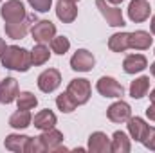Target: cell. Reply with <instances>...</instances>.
I'll return each mask as SVG.
<instances>
[{"label": "cell", "mask_w": 155, "mask_h": 153, "mask_svg": "<svg viewBox=\"0 0 155 153\" xmlns=\"http://www.w3.org/2000/svg\"><path fill=\"white\" fill-rule=\"evenodd\" d=\"M27 141H29L27 135H16V133H13V135H7V137H5L4 146H5L7 150H11V151L22 153V151H25Z\"/></svg>", "instance_id": "obj_22"}, {"label": "cell", "mask_w": 155, "mask_h": 153, "mask_svg": "<svg viewBox=\"0 0 155 153\" xmlns=\"http://www.w3.org/2000/svg\"><path fill=\"white\" fill-rule=\"evenodd\" d=\"M67 92L72 96V99L76 101L78 105H85L88 99H90V92H92V86L88 83V79H83V77H78L72 79L67 86Z\"/></svg>", "instance_id": "obj_3"}, {"label": "cell", "mask_w": 155, "mask_h": 153, "mask_svg": "<svg viewBox=\"0 0 155 153\" xmlns=\"http://www.w3.org/2000/svg\"><path fill=\"white\" fill-rule=\"evenodd\" d=\"M132 148L130 139L124 132H116L112 135V142H110V151L114 153H128Z\"/></svg>", "instance_id": "obj_20"}, {"label": "cell", "mask_w": 155, "mask_h": 153, "mask_svg": "<svg viewBox=\"0 0 155 153\" xmlns=\"http://www.w3.org/2000/svg\"><path fill=\"white\" fill-rule=\"evenodd\" d=\"M107 2H110V4H121L123 0H107Z\"/></svg>", "instance_id": "obj_37"}, {"label": "cell", "mask_w": 155, "mask_h": 153, "mask_svg": "<svg viewBox=\"0 0 155 153\" xmlns=\"http://www.w3.org/2000/svg\"><path fill=\"white\" fill-rule=\"evenodd\" d=\"M35 128H38L41 132H45V130H51V128H54V124H56V114L52 112V110H49V108H45V110H40L38 114L35 115Z\"/></svg>", "instance_id": "obj_17"}, {"label": "cell", "mask_w": 155, "mask_h": 153, "mask_svg": "<svg viewBox=\"0 0 155 153\" xmlns=\"http://www.w3.org/2000/svg\"><path fill=\"white\" fill-rule=\"evenodd\" d=\"M150 101H152V103H155V88L150 92Z\"/></svg>", "instance_id": "obj_35"}, {"label": "cell", "mask_w": 155, "mask_h": 153, "mask_svg": "<svg viewBox=\"0 0 155 153\" xmlns=\"http://www.w3.org/2000/svg\"><path fill=\"white\" fill-rule=\"evenodd\" d=\"M143 144H144L148 150L155 151V128H148V132H146V135H144V139H143Z\"/></svg>", "instance_id": "obj_31"}, {"label": "cell", "mask_w": 155, "mask_h": 153, "mask_svg": "<svg viewBox=\"0 0 155 153\" xmlns=\"http://www.w3.org/2000/svg\"><path fill=\"white\" fill-rule=\"evenodd\" d=\"M0 2H2V0H0Z\"/></svg>", "instance_id": "obj_39"}, {"label": "cell", "mask_w": 155, "mask_h": 153, "mask_svg": "<svg viewBox=\"0 0 155 153\" xmlns=\"http://www.w3.org/2000/svg\"><path fill=\"white\" fill-rule=\"evenodd\" d=\"M108 49L112 52H124L126 49H130L128 45V33H116L108 40Z\"/></svg>", "instance_id": "obj_24"}, {"label": "cell", "mask_w": 155, "mask_h": 153, "mask_svg": "<svg viewBox=\"0 0 155 153\" xmlns=\"http://www.w3.org/2000/svg\"><path fill=\"white\" fill-rule=\"evenodd\" d=\"M0 16L5 20V24H11V22H20L27 18V13L20 0H7L0 9Z\"/></svg>", "instance_id": "obj_4"}, {"label": "cell", "mask_w": 155, "mask_h": 153, "mask_svg": "<svg viewBox=\"0 0 155 153\" xmlns=\"http://www.w3.org/2000/svg\"><path fill=\"white\" fill-rule=\"evenodd\" d=\"M96 65V58L87 49H78L71 58V69L76 72H88Z\"/></svg>", "instance_id": "obj_5"}, {"label": "cell", "mask_w": 155, "mask_h": 153, "mask_svg": "<svg viewBox=\"0 0 155 153\" xmlns=\"http://www.w3.org/2000/svg\"><path fill=\"white\" fill-rule=\"evenodd\" d=\"M25 151L27 153H41V151H47V150H45V146H43V142H41L40 137H29Z\"/></svg>", "instance_id": "obj_29"}, {"label": "cell", "mask_w": 155, "mask_h": 153, "mask_svg": "<svg viewBox=\"0 0 155 153\" xmlns=\"http://www.w3.org/2000/svg\"><path fill=\"white\" fill-rule=\"evenodd\" d=\"M130 115H132V108H130V105L124 103V101H116V103L110 105L108 110H107V117H108L112 122H124V121L130 119Z\"/></svg>", "instance_id": "obj_12"}, {"label": "cell", "mask_w": 155, "mask_h": 153, "mask_svg": "<svg viewBox=\"0 0 155 153\" xmlns=\"http://www.w3.org/2000/svg\"><path fill=\"white\" fill-rule=\"evenodd\" d=\"M150 27H152V33L155 34V15L152 16V22H150Z\"/></svg>", "instance_id": "obj_34"}, {"label": "cell", "mask_w": 155, "mask_h": 153, "mask_svg": "<svg viewBox=\"0 0 155 153\" xmlns=\"http://www.w3.org/2000/svg\"><path fill=\"white\" fill-rule=\"evenodd\" d=\"M146 115H148V119L155 121V103H152V105L146 108Z\"/></svg>", "instance_id": "obj_32"}, {"label": "cell", "mask_w": 155, "mask_h": 153, "mask_svg": "<svg viewBox=\"0 0 155 153\" xmlns=\"http://www.w3.org/2000/svg\"><path fill=\"white\" fill-rule=\"evenodd\" d=\"M153 38L150 36V33L146 31H135V33H128V45L130 49H135V50H146L150 49Z\"/></svg>", "instance_id": "obj_15"}, {"label": "cell", "mask_w": 155, "mask_h": 153, "mask_svg": "<svg viewBox=\"0 0 155 153\" xmlns=\"http://www.w3.org/2000/svg\"><path fill=\"white\" fill-rule=\"evenodd\" d=\"M150 13H152V7L146 0H132L130 5H128V18L135 24H141V22L148 20Z\"/></svg>", "instance_id": "obj_9"}, {"label": "cell", "mask_w": 155, "mask_h": 153, "mask_svg": "<svg viewBox=\"0 0 155 153\" xmlns=\"http://www.w3.org/2000/svg\"><path fill=\"white\" fill-rule=\"evenodd\" d=\"M51 49H52V52L63 56L71 49V41H69V38H65V36H54V38L51 40Z\"/></svg>", "instance_id": "obj_28"}, {"label": "cell", "mask_w": 155, "mask_h": 153, "mask_svg": "<svg viewBox=\"0 0 155 153\" xmlns=\"http://www.w3.org/2000/svg\"><path fill=\"white\" fill-rule=\"evenodd\" d=\"M40 139H41V142H43V146H45L47 151H54V148L63 142V133H61L60 130L51 128V130H45V132L40 135Z\"/></svg>", "instance_id": "obj_19"}, {"label": "cell", "mask_w": 155, "mask_h": 153, "mask_svg": "<svg viewBox=\"0 0 155 153\" xmlns=\"http://www.w3.org/2000/svg\"><path fill=\"white\" fill-rule=\"evenodd\" d=\"M56 106H58V110H61L63 114H71V112H74V108L78 106V103L72 99V96H71L69 92H63V94H60V96L56 97Z\"/></svg>", "instance_id": "obj_26"}, {"label": "cell", "mask_w": 155, "mask_h": 153, "mask_svg": "<svg viewBox=\"0 0 155 153\" xmlns=\"http://www.w3.org/2000/svg\"><path fill=\"white\" fill-rule=\"evenodd\" d=\"M16 105L20 110H31L38 105V99L35 97V94L31 92H18V97H16Z\"/></svg>", "instance_id": "obj_27"}, {"label": "cell", "mask_w": 155, "mask_h": 153, "mask_svg": "<svg viewBox=\"0 0 155 153\" xmlns=\"http://www.w3.org/2000/svg\"><path fill=\"white\" fill-rule=\"evenodd\" d=\"M60 83H61V74L56 69H47L38 76V88L45 94L54 92L60 86Z\"/></svg>", "instance_id": "obj_8"}, {"label": "cell", "mask_w": 155, "mask_h": 153, "mask_svg": "<svg viewBox=\"0 0 155 153\" xmlns=\"http://www.w3.org/2000/svg\"><path fill=\"white\" fill-rule=\"evenodd\" d=\"M148 88H150V77L141 76V77H137L135 81H132V85H130V96L134 99H141V97L146 96Z\"/></svg>", "instance_id": "obj_23"}, {"label": "cell", "mask_w": 155, "mask_h": 153, "mask_svg": "<svg viewBox=\"0 0 155 153\" xmlns=\"http://www.w3.org/2000/svg\"><path fill=\"white\" fill-rule=\"evenodd\" d=\"M148 67V60L143 54H128L123 61V69L126 74H137L143 72Z\"/></svg>", "instance_id": "obj_13"}, {"label": "cell", "mask_w": 155, "mask_h": 153, "mask_svg": "<svg viewBox=\"0 0 155 153\" xmlns=\"http://www.w3.org/2000/svg\"><path fill=\"white\" fill-rule=\"evenodd\" d=\"M29 31V18H24L20 22L5 24V34L13 40H22Z\"/></svg>", "instance_id": "obj_18"}, {"label": "cell", "mask_w": 155, "mask_h": 153, "mask_svg": "<svg viewBox=\"0 0 155 153\" xmlns=\"http://www.w3.org/2000/svg\"><path fill=\"white\" fill-rule=\"evenodd\" d=\"M96 5L99 9V13L103 15V18L107 20L108 25L112 27H124V18H123V13L121 9L116 7V5H110L107 0H96Z\"/></svg>", "instance_id": "obj_2"}, {"label": "cell", "mask_w": 155, "mask_h": 153, "mask_svg": "<svg viewBox=\"0 0 155 153\" xmlns=\"http://www.w3.org/2000/svg\"><path fill=\"white\" fill-rule=\"evenodd\" d=\"M150 72H152V76L155 77V63H152V67H150Z\"/></svg>", "instance_id": "obj_36"}, {"label": "cell", "mask_w": 155, "mask_h": 153, "mask_svg": "<svg viewBox=\"0 0 155 153\" xmlns=\"http://www.w3.org/2000/svg\"><path fill=\"white\" fill-rule=\"evenodd\" d=\"M56 16L63 24H72L78 16V9L74 0H58L56 4Z\"/></svg>", "instance_id": "obj_10"}, {"label": "cell", "mask_w": 155, "mask_h": 153, "mask_svg": "<svg viewBox=\"0 0 155 153\" xmlns=\"http://www.w3.org/2000/svg\"><path fill=\"white\" fill-rule=\"evenodd\" d=\"M5 50H7V45H5V41L0 38V60H2V56L5 54Z\"/></svg>", "instance_id": "obj_33"}, {"label": "cell", "mask_w": 155, "mask_h": 153, "mask_svg": "<svg viewBox=\"0 0 155 153\" xmlns=\"http://www.w3.org/2000/svg\"><path fill=\"white\" fill-rule=\"evenodd\" d=\"M18 97V81L15 77H5L0 83V103L9 105Z\"/></svg>", "instance_id": "obj_11"}, {"label": "cell", "mask_w": 155, "mask_h": 153, "mask_svg": "<svg viewBox=\"0 0 155 153\" xmlns=\"http://www.w3.org/2000/svg\"><path fill=\"white\" fill-rule=\"evenodd\" d=\"M31 121H33V117H31L29 110H20L18 108L15 114L9 117V126L15 128V130H24V128H27L31 124Z\"/></svg>", "instance_id": "obj_21"}, {"label": "cell", "mask_w": 155, "mask_h": 153, "mask_svg": "<svg viewBox=\"0 0 155 153\" xmlns=\"http://www.w3.org/2000/svg\"><path fill=\"white\" fill-rule=\"evenodd\" d=\"M2 65L5 69H11V70H18V72H27L33 65L31 61V52L27 49H22V47H16V45H11L7 47L5 54L2 56Z\"/></svg>", "instance_id": "obj_1"}, {"label": "cell", "mask_w": 155, "mask_h": 153, "mask_svg": "<svg viewBox=\"0 0 155 153\" xmlns=\"http://www.w3.org/2000/svg\"><path fill=\"white\" fill-rule=\"evenodd\" d=\"M88 151L92 153H108L110 151V139L103 132H94L88 137Z\"/></svg>", "instance_id": "obj_14"}, {"label": "cell", "mask_w": 155, "mask_h": 153, "mask_svg": "<svg viewBox=\"0 0 155 153\" xmlns=\"http://www.w3.org/2000/svg\"><path fill=\"white\" fill-rule=\"evenodd\" d=\"M49 58H51V52L45 47V43L35 45V49L31 50V61H33V65H43V63L49 61Z\"/></svg>", "instance_id": "obj_25"}, {"label": "cell", "mask_w": 155, "mask_h": 153, "mask_svg": "<svg viewBox=\"0 0 155 153\" xmlns=\"http://www.w3.org/2000/svg\"><path fill=\"white\" fill-rule=\"evenodd\" d=\"M31 34H33L36 43H49L56 34V25L51 20H40L33 25Z\"/></svg>", "instance_id": "obj_6"}, {"label": "cell", "mask_w": 155, "mask_h": 153, "mask_svg": "<svg viewBox=\"0 0 155 153\" xmlns=\"http://www.w3.org/2000/svg\"><path fill=\"white\" fill-rule=\"evenodd\" d=\"M31 4V7L38 13H47L52 5V0H27Z\"/></svg>", "instance_id": "obj_30"}, {"label": "cell", "mask_w": 155, "mask_h": 153, "mask_svg": "<svg viewBox=\"0 0 155 153\" xmlns=\"http://www.w3.org/2000/svg\"><path fill=\"white\" fill-rule=\"evenodd\" d=\"M126 126H128L130 137L135 139V141H139V142H143V139H144V135H146V132H148V128H150V126L144 122V119H141V117H130Z\"/></svg>", "instance_id": "obj_16"}, {"label": "cell", "mask_w": 155, "mask_h": 153, "mask_svg": "<svg viewBox=\"0 0 155 153\" xmlns=\"http://www.w3.org/2000/svg\"><path fill=\"white\" fill-rule=\"evenodd\" d=\"M96 88H97V92H99L103 97H121L123 92H124L123 85L117 83L116 79L110 77V76L99 77L97 83H96Z\"/></svg>", "instance_id": "obj_7"}, {"label": "cell", "mask_w": 155, "mask_h": 153, "mask_svg": "<svg viewBox=\"0 0 155 153\" xmlns=\"http://www.w3.org/2000/svg\"><path fill=\"white\" fill-rule=\"evenodd\" d=\"M74 2H76V0H74Z\"/></svg>", "instance_id": "obj_38"}]
</instances>
